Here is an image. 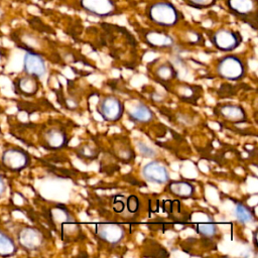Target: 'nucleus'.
Returning <instances> with one entry per match:
<instances>
[{
  "mask_svg": "<svg viewBox=\"0 0 258 258\" xmlns=\"http://www.w3.org/2000/svg\"><path fill=\"white\" fill-rule=\"evenodd\" d=\"M144 38L145 41L153 47H167L173 43L172 38L168 34L156 30L147 31L144 35Z\"/></svg>",
  "mask_w": 258,
  "mask_h": 258,
  "instance_id": "obj_14",
  "label": "nucleus"
},
{
  "mask_svg": "<svg viewBox=\"0 0 258 258\" xmlns=\"http://www.w3.org/2000/svg\"><path fill=\"white\" fill-rule=\"evenodd\" d=\"M15 91L25 97H31L35 95L39 89L38 78L25 74L14 81Z\"/></svg>",
  "mask_w": 258,
  "mask_h": 258,
  "instance_id": "obj_12",
  "label": "nucleus"
},
{
  "mask_svg": "<svg viewBox=\"0 0 258 258\" xmlns=\"http://www.w3.org/2000/svg\"><path fill=\"white\" fill-rule=\"evenodd\" d=\"M197 231L204 237L207 238H212L214 237L217 232H218V228L216 227V225L211 224V223H205V224H200L197 227Z\"/></svg>",
  "mask_w": 258,
  "mask_h": 258,
  "instance_id": "obj_20",
  "label": "nucleus"
},
{
  "mask_svg": "<svg viewBox=\"0 0 258 258\" xmlns=\"http://www.w3.org/2000/svg\"><path fill=\"white\" fill-rule=\"evenodd\" d=\"M127 209L130 213H136L139 209V201L137 197L130 196L127 199Z\"/></svg>",
  "mask_w": 258,
  "mask_h": 258,
  "instance_id": "obj_22",
  "label": "nucleus"
},
{
  "mask_svg": "<svg viewBox=\"0 0 258 258\" xmlns=\"http://www.w3.org/2000/svg\"><path fill=\"white\" fill-rule=\"evenodd\" d=\"M129 117L133 121L145 123L152 120L153 113L147 106L143 104H139L129 113Z\"/></svg>",
  "mask_w": 258,
  "mask_h": 258,
  "instance_id": "obj_18",
  "label": "nucleus"
},
{
  "mask_svg": "<svg viewBox=\"0 0 258 258\" xmlns=\"http://www.w3.org/2000/svg\"><path fill=\"white\" fill-rule=\"evenodd\" d=\"M186 3L195 8H208L216 3V0H185Z\"/></svg>",
  "mask_w": 258,
  "mask_h": 258,
  "instance_id": "obj_21",
  "label": "nucleus"
},
{
  "mask_svg": "<svg viewBox=\"0 0 258 258\" xmlns=\"http://www.w3.org/2000/svg\"><path fill=\"white\" fill-rule=\"evenodd\" d=\"M0 14H1V10H0Z\"/></svg>",
  "mask_w": 258,
  "mask_h": 258,
  "instance_id": "obj_27",
  "label": "nucleus"
},
{
  "mask_svg": "<svg viewBox=\"0 0 258 258\" xmlns=\"http://www.w3.org/2000/svg\"><path fill=\"white\" fill-rule=\"evenodd\" d=\"M18 245L25 251H37L44 244V236L40 230L32 226L21 227L16 236Z\"/></svg>",
  "mask_w": 258,
  "mask_h": 258,
  "instance_id": "obj_4",
  "label": "nucleus"
},
{
  "mask_svg": "<svg viewBox=\"0 0 258 258\" xmlns=\"http://www.w3.org/2000/svg\"><path fill=\"white\" fill-rule=\"evenodd\" d=\"M139 149H140L141 153L145 156H152L154 154V151L144 144H139Z\"/></svg>",
  "mask_w": 258,
  "mask_h": 258,
  "instance_id": "obj_24",
  "label": "nucleus"
},
{
  "mask_svg": "<svg viewBox=\"0 0 258 258\" xmlns=\"http://www.w3.org/2000/svg\"><path fill=\"white\" fill-rule=\"evenodd\" d=\"M169 191L180 199H188L195 192V187L191 183L184 180H174L168 184Z\"/></svg>",
  "mask_w": 258,
  "mask_h": 258,
  "instance_id": "obj_15",
  "label": "nucleus"
},
{
  "mask_svg": "<svg viewBox=\"0 0 258 258\" xmlns=\"http://www.w3.org/2000/svg\"><path fill=\"white\" fill-rule=\"evenodd\" d=\"M5 191H6V182L4 180L3 175L0 173V199L4 196Z\"/></svg>",
  "mask_w": 258,
  "mask_h": 258,
  "instance_id": "obj_25",
  "label": "nucleus"
},
{
  "mask_svg": "<svg viewBox=\"0 0 258 258\" xmlns=\"http://www.w3.org/2000/svg\"><path fill=\"white\" fill-rule=\"evenodd\" d=\"M98 112L108 122L118 121L124 112L123 103L112 96H108L100 102L98 106Z\"/></svg>",
  "mask_w": 258,
  "mask_h": 258,
  "instance_id": "obj_7",
  "label": "nucleus"
},
{
  "mask_svg": "<svg viewBox=\"0 0 258 258\" xmlns=\"http://www.w3.org/2000/svg\"><path fill=\"white\" fill-rule=\"evenodd\" d=\"M113 208H114V211H115V212H122L123 209H124V204H123L122 202L116 201V203L114 204Z\"/></svg>",
  "mask_w": 258,
  "mask_h": 258,
  "instance_id": "obj_26",
  "label": "nucleus"
},
{
  "mask_svg": "<svg viewBox=\"0 0 258 258\" xmlns=\"http://www.w3.org/2000/svg\"><path fill=\"white\" fill-rule=\"evenodd\" d=\"M43 140L49 149H59L66 145L67 136L61 129H49L44 133Z\"/></svg>",
  "mask_w": 258,
  "mask_h": 258,
  "instance_id": "obj_13",
  "label": "nucleus"
},
{
  "mask_svg": "<svg viewBox=\"0 0 258 258\" xmlns=\"http://www.w3.org/2000/svg\"><path fill=\"white\" fill-rule=\"evenodd\" d=\"M80 5L83 10L98 17H109L118 11L113 0H80Z\"/></svg>",
  "mask_w": 258,
  "mask_h": 258,
  "instance_id": "obj_6",
  "label": "nucleus"
},
{
  "mask_svg": "<svg viewBox=\"0 0 258 258\" xmlns=\"http://www.w3.org/2000/svg\"><path fill=\"white\" fill-rule=\"evenodd\" d=\"M148 18L155 24L163 27L173 26L177 23L179 19V12L169 2L160 1L151 4L147 8Z\"/></svg>",
  "mask_w": 258,
  "mask_h": 258,
  "instance_id": "obj_1",
  "label": "nucleus"
},
{
  "mask_svg": "<svg viewBox=\"0 0 258 258\" xmlns=\"http://www.w3.org/2000/svg\"><path fill=\"white\" fill-rule=\"evenodd\" d=\"M18 246L14 239L0 229V257H10L17 253Z\"/></svg>",
  "mask_w": 258,
  "mask_h": 258,
  "instance_id": "obj_16",
  "label": "nucleus"
},
{
  "mask_svg": "<svg viewBox=\"0 0 258 258\" xmlns=\"http://www.w3.org/2000/svg\"><path fill=\"white\" fill-rule=\"evenodd\" d=\"M174 73L173 69L170 66H162L159 68L157 74L161 79H170L172 77V74Z\"/></svg>",
  "mask_w": 258,
  "mask_h": 258,
  "instance_id": "obj_23",
  "label": "nucleus"
},
{
  "mask_svg": "<svg viewBox=\"0 0 258 258\" xmlns=\"http://www.w3.org/2000/svg\"><path fill=\"white\" fill-rule=\"evenodd\" d=\"M23 72L38 79L42 78L46 73V64L43 57L34 51H26L23 56Z\"/></svg>",
  "mask_w": 258,
  "mask_h": 258,
  "instance_id": "obj_9",
  "label": "nucleus"
},
{
  "mask_svg": "<svg viewBox=\"0 0 258 258\" xmlns=\"http://www.w3.org/2000/svg\"><path fill=\"white\" fill-rule=\"evenodd\" d=\"M97 235L107 243H119L125 234L124 228L117 224H100L96 227Z\"/></svg>",
  "mask_w": 258,
  "mask_h": 258,
  "instance_id": "obj_11",
  "label": "nucleus"
},
{
  "mask_svg": "<svg viewBox=\"0 0 258 258\" xmlns=\"http://www.w3.org/2000/svg\"><path fill=\"white\" fill-rule=\"evenodd\" d=\"M229 10L243 20H253L256 22L257 0H226Z\"/></svg>",
  "mask_w": 258,
  "mask_h": 258,
  "instance_id": "obj_8",
  "label": "nucleus"
},
{
  "mask_svg": "<svg viewBox=\"0 0 258 258\" xmlns=\"http://www.w3.org/2000/svg\"><path fill=\"white\" fill-rule=\"evenodd\" d=\"M218 75L229 81H237L244 77L245 66L242 59L236 55H227L218 61Z\"/></svg>",
  "mask_w": 258,
  "mask_h": 258,
  "instance_id": "obj_3",
  "label": "nucleus"
},
{
  "mask_svg": "<svg viewBox=\"0 0 258 258\" xmlns=\"http://www.w3.org/2000/svg\"><path fill=\"white\" fill-rule=\"evenodd\" d=\"M235 215L241 223H249L252 221L253 216L251 211L244 205L238 204L235 210Z\"/></svg>",
  "mask_w": 258,
  "mask_h": 258,
  "instance_id": "obj_19",
  "label": "nucleus"
},
{
  "mask_svg": "<svg viewBox=\"0 0 258 258\" xmlns=\"http://www.w3.org/2000/svg\"><path fill=\"white\" fill-rule=\"evenodd\" d=\"M211 40L218 49L223 51H231L240 45L242 39L238 32L222 28L214 32Z\"/></svg>",
  "mask_w": 258,
  "mask_h": 258,
  "instance_id": "obj_5",
  "label": "nucleus"
},
{
  "mask_svg": "<svg viewBox=\"0 0 258 258\" xmlns=\"http://www.w3.org/2000/svg\"><path fill=\"white\" fill-rule=\"evenodd\" d=\"M220 114L223 118L229 120L230 122L240 123L246 119V114L242 107L237 105H226L220 108Z\"/></svg>",
  "mask_w": 258,
  "mask_h": 258,
  "instance_id": "obj_17",
  "label": "nucleus"
},
{
  "mask_svg": "<svg viewBox=\"0 0 258 258\" xmlns=\"http://www.w3.org/2000/svg\"><path fill=\"white\" fill-rule=\"evenodd\" d=\"M0 160L6 169L18 172L29 165L30 156L24 149L17 146H10L2 151Z\"/></svg>",
  "mask_w": 258,
  "mask_h": 258,
  "instance_id": "obj_2",
  "label": "nucleus"
},
{
  "mask_svg": "<svg viewBox=\"0 0 258 258\" xmlns=\"http://www.w3.org/2000/svg\"><path fill=\"white\" fill-rule=\"evenodd\" d=\"M142 174L146 180L154 183H165L169 180V172L164 164L159 161H150L144 165Z\"/></svg>",
  "mask_w": 258,
  "mask_h": 258,
  "instance_id": "obj_10",
  "label": "nucleus"
}]
</instances>
